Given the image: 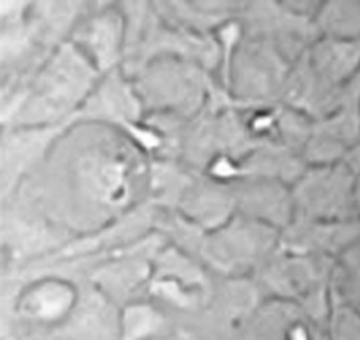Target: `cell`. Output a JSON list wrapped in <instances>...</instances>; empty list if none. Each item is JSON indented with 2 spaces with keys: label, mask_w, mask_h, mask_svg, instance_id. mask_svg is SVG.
<instances>
[]
</instances>
